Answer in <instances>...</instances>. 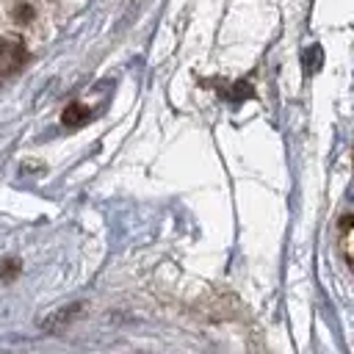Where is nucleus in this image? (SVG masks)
<instances>
[{
  "label": "nucleus",
  "mask_w": 354,
  "mask_h": 354,
  "mask_svg": "<svg viewBox=\"0 0 354 354\" xmlns=\"http://www.w3.org/2000/svg\"><path fill=\"white\" fill-rule=\"evenodd\" d=\"M61 119H64L66 127H80V124H86L91 119V108L83 105V102H72V105L64 108V116Z\"/></svg>",
  "instance_id": "2"
},
{
  "label": "nucleus",
  "mask_w": 354,
  "mask_h": 354,
  "mask_svg": "<svg viewBox=\"0 0 354 354\" xmlns=\"http://www.w3.org/2000/svg\"><path fill=\"white\" fill-rule=\"evenodd\" d=\"M340 249H343L346 263H351V216L348 213L340 218Z\"/></svg>",
  "instance_id": "3"
},
{
  "label": "nucleus",
  "mask_w": 354,
  "mask_h": 354,
  "mask_svg": "<svg viewBox=\"0 0 354 354\" xmlns=\"http://www.w3.org/2000/svg\"><path fill=\"white\" fill-rule=\"evenodd\" d=\"M25 58H28V53L19 39H14V36L0 39V75H14L25 64Z\"/></svg>",
  "instance_id": "1"
}]
</instances>
